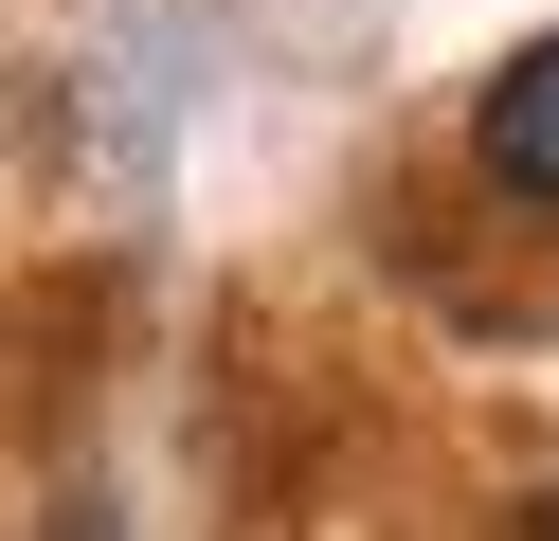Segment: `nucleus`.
I'll return each instance as SVG.
<instances>
[{"label":"nucleus","instance_id":"1","mask_svg":"<svg viewBox=\"0 0 559 541\" xmlns=\"http://www.w3.org/2000/svg\"><path fill=\"white\" fill-rule=\"evenodd\" d=\"M487 180H506V199H559V36H542V55H506V72H487Z\"/></svg>","mask_w":559,"mask_h":541},{"label":"nucleus","instance_id":"2","mask_svg":"<svg viewBox=\"0 0 559 541\" xmlns=\"http://www.w3.org/2000/svg\"><path fill=\"white\" fill-rule=\"evenodd\" d=\"M523 541H559V487H542V524H523Z\"/></svg>","mask_w":559,"mask_h":541}]
</instances>
